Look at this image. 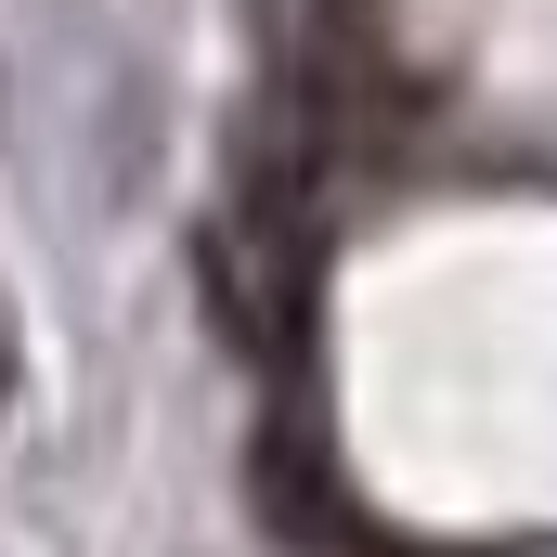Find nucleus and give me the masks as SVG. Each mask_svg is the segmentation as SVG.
I'll use <instances>...</instances> for the list:
<instances>
[{"label":"nucleus","mask_w":557,"mask_h":557,"mask_svg":"<svg viewBox=\"0 0 557 557\" xmlns=\"http://www.w3.org/2000/svg\"><path fill=\"white\" fill-rule=\"evenodd\" d=\"M0 389H13V350H0Z\"/></svg>","instance_id":"nucleus-1"}]
</instances>
